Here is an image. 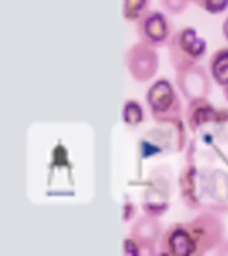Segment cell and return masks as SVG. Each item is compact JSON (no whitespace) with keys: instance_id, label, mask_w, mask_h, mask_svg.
<instances>
[{"instance_id":"cell-16","label":"cell","mask_w":228,"mask_h":256,"mask_svg":"<svg viewBox=\"0 0 228 256\" xmlns=\"http://www.w3.org/2000/svg\"><path fill=\"white\" fill-rule=\"evenodd\" d=\"M191 2H192V3H195L196 6H199V7H200V6H202V2H203V0H191Z\"/></svg>"},{"instance_id":"cell-3","label":"cell","mask_w":228,"mask_h":256,"mask_svg":"<svg viewBox=\"0 0 228 256\" xmlns=\"http://www.w3.org/2000/svg\"><path fill=\"white\" fill-rule=\"evenodd\" d=\"M186 227L191 234L196 246V255H204L212 248L219 246L224 235V226L222 220L211 212L200 214L188 222Z\"/></svg>"},{"instance_id":"cell-14","label":"cell","mask_w":228,"mask_h":256,"mask_svg":"<svg viewBox=\"0 0 228 256\" xmlns=\"http://www.w3.org/2000/svg\"><path fill=\"white\" fill-rule=\"evenodd\" d=\"M223 35H224V38L228 40V18L226 19V22H224V24H223Z\"/></svg>"},{"instance_id":"cell-10","label":"cell","mask_w":228,"mask_h":256,"mask_svg":"<svg viewBox=\"0 0 228 256\" xmlns=\"http://www.w3.org/2000/svg\"><path fill=\"white\" fill-rule=\"evenodd\" d=\"M150 0H123V16L127 22H138L148 11Z\"/></svg>"},{"instance_id":"cell-5","label":"cell","mask_w":228,"mask_h":256,"mask_svg":"<svg viewBox=\"0 0 228 256\" xmlns=\"http://www.w3.org/2000/svg\"><path fill=\"white\" fill-rule=\"evenodd\" d=\"M126 62L128 72L131 74L132 78L142 83L154 78L159 66L155 48L144 42L136 43L130 48L126 56Z\"/></svg>"},{"instance_id":"cell-11","label":"cell","mask_w":228,"mask_h":256,"mask_svg":"<svg viewBox=\"0 0 228 256\" xmlns=\"http://www.w3.org/2000/svg\"><path fill=\"white\" fill-rule=\"evenodd\" d=\"M144 114L143 108L138 102L135 100H128L127 103L124 104L123 108V120L124 123L130 126V127H136L143 122Z\"/></svg>"},{"instance_id":"cell-8","label":"cell","mask_w":228,"mask_h":256,"mask_svg":"<svg viewBox=\"0 0 228 256\" xmlns=\"http://www.w3.org/2000/svg\"><path fill=\"white\" fill-rule=\"evenodd\" d=\"M162 230H160L159 223L152 218H140L136 220L134 227L131 230V238L130 239L134 242L136 246L138 254H142L144 248L156 247L158 240L162 238Z\"/></svg>"},{"instance_id":"cell-1","label":"cell","mask_w":228,"mask_h":256,"mask_svg":"<svg viewBox=\"0 0 228 256\" xmlns=\"http://www.w3.org/2000/svg\"><path fill=\"white\" fill-rule=\"evenodd\" d=\"M207 51V43L198 35L195 28L184 27L170 40V62L178 72L198 66Z\"/></svg>"},{"instance_id":"cell-7","label":"cell","mask_w":228,"mask_h":256,"mask_svg":"<svg viewBox=\"0 0 228 256\" xmlns=\"http://www.w3.org/2000/svg\"><path fill=\"white\" fill-rule=\"evenodd\" d=\"M178 84L188 100L204 99L210 91V80L206 71L199 66L178 72Z\"/></svg>"},{"instance_id":"cell-13","label":"cell","mask_w":228,"mask_h":256,"mask_svg":"<svg viewBox=\"0 0 228 256\" xmlns=\"http://www.w3.org/2000/svg\"><path fill=\"white\" fill-rule=\"evenodd\" d=\"M228 7V0H203L200 8L212 15H219Z\"/></svg>"},{"instance_id":"cell-15","label":"cell","mask_w":228,"mask_h":256,"mask_svg":"<svg viewBox=\"0 0 228 256\" xmlns=\"http://www.w3.org/2000/svg\"><path fill=\"white\" fill-rule=\"evenodd\" d=\"M224 96H226V99L228 102V84L227 86H224Z\"/></svg>"},{"instance_id":"cell-9","label":"cell","mask_w":228,"mask_h":256,"mask_svg":"<svg viewBox=\"0 0 228 256\" xmlns=\"http://www.w3.org/2000/svg\"><path fill=\"white\" fill-rule=\"evenodd\" d=\"M211 75L216 83L224 87L228 84V48H220L210 60Z\"/></svg>"},{"instance_id":"cell-2","label":"cell","mask_w":228,"mask_h":256,"mask_svg":"<svg viewBox=\"0 0 228 256\" xmlns=\"http://www.w3.org/2000/svg\"><path fill=\"white\" fill-rule=\"evenodd\" d=\"M147 103L154 119L160 123L179 122L182 106L178 94L167 79H160L147 91Z\"/></svg>"},{"instance_id":"cell-6","label":"cell","mask_w":228,"mask_h":256,"mask_svg":"<svg viewBox=\"0 0 228 256\" xmlns=\"http://www.w3.org/2000/svg\"><path fill=\"white\" fill-rule=\"evenodd\" d=\"M159 246L160 252L166 255H196L195 242L184 223H175L168 228L160 238Z\"/></svg>"},{"instance_id":"cell-4","label":"cell","mask_w":228,"mask_h":256,"mask_svg":"<svg viewBox=\"0 0 228 256\" xmlns=\"http://www.w3.org/2000/svg\"><path fill=\"white\" fill-rule=\"evenodd\" d=\"M136 23L140 42L150 44L152 47L170 43L172 38V27L163 12L148 10Z\"/></svg>"},{"instance_id":"cell-12","label":"cell","mask_w":228,"mask_h":256,"mask_svg":"<svg viewBox=\"0 0 228 256\" xmlns=\"http://www.w3.org/2000/svg\"><path fill=\"white\" fill-rule=\"evenodd\" d=\"M191 0H160L162 7L171 15H180L187 10Z\"/></svg>"}]
</instances>
